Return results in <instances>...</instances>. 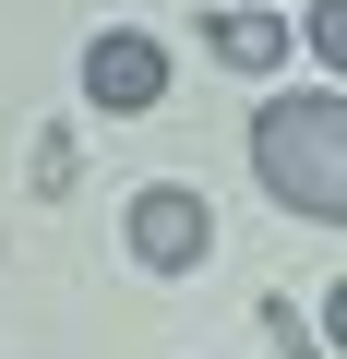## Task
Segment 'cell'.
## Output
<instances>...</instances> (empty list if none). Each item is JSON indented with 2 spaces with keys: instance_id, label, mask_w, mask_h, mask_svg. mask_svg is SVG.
<instances>
[{
  "instance_id": "obj_1",
  "label": "cell",
  "mask_w": 347,
  "mask_h": 359,
  "mask_svg": "<svg viewBox=\"0 0 347 359\" xmlns=\"http://www.w3.org/2000/svg\"><path fill=\"white\" fill-rule=\"evenodd\" d=\"M252 168H264V192H275L287 216L335 228V216H347V96H335V84L275 96V108L252 120Z\"/></svg>"
},
{
  "instance_id": "obj_2",
  "label": "cell",
  "mask_w": 347,
  "mask_h": 359,
  "mask_svg": "<svg viewBox=\"0 0 347 359\" xmlns=\"http://www.w3.org/2000/svg\"><path fill=\"white\" fill-rule=\"evenodd\" d=\"M204 252H216V216H204V192H180V180L132 192V264H144V276H192Z\"/></svg>"
},
{
  "instance_id": "obj_3",
  "label": "cell",
  "mask_w": 347,
  "mask_h": 359,
  "mask_svg": "<svg viewBox=\"0 0 347 359\" xmlns=\"http://www.w3.org/2000/svg\"><path fill=\"white\" fill-rule=\"evenodd\" d=\"M84 96H96V108H120V120H132V108H156V96H168V48H156V36H132V25H108V36L84 48Z\"/></svg>"
},
{
  "instance_id": "obj_4",
  "label": "cell",
  "mask_w": 347,
  "mask_h": 359,
  "mask_svg": "<svg viewBox=\"0 0 347 359\" xmlns=\"http://www.w3.org/2000/svg\"><path fill=\"white\" fill-rule=\"evenodd\" d=\"M204 36H216L228 72H275V60H287V25H275V13H216Z\"/></svg>"
},
{
  "instance_id": "obj_5",
  "label": "cell",
  "mask_w": 347,
  "mask_h": 359,
  "mask_svg": "<svg viewBox=\"0 0 347 359\" xmlns=\"http://www.w3.org/2000/svg\"><path fill=\"white\" fill-rule=\"evenodd\" d=\"M311 48H323V60H347V0H311Z\"/></svg>"
}]
</instances>
